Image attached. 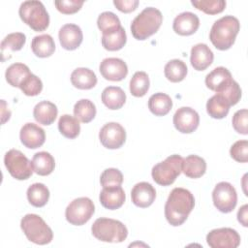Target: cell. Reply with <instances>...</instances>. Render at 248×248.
Returning a JSON list of instances; mask_svg holds the SVG:
<instances>
[{"instance_id":"cell-1","label":"cell","mask_w":248,"mask_h":248,"mask_svg":"<svg viewBox=\"0 0 248 248\" xmlns=\"http://www.w3.org/2000/svg\"><path fill=\"white\" fill-rule=\"evenodd\" d=\"M194 206L195 198L189 190L173 188L165 204V217L171 226H180L186 221Z\"/></svg>"},{"instance_id":"cell-2","label":"cell","mask_w":248,"mask_h":248,"mask_svg":"<svg viewBox=\"0 0 248 248\" xmlns=\"http://www.w3.org/2000/svg\"><path fill=\"white\" fill-rule=\"evenodd\" d=\"M239 29L240 23L235 16H225L213 23L209 39L217 49L226 50L234 44Z\"/></svg>"},{"instance_id":"cell-3","label":"cell","mask_w":248,"mask_h":248,"mask_svg":"<svg viewBox=\"0 0 248 248\" xmlns=\"http://www.w3.org/2000/svg\"><path fill=\"white\" fill-rule=\"evenodd\" d=\"M163 22L162 13L153 7L142 10L132 21L131 32L137 40H146L155 34Z\"/></svg>"},{"instance_id":"cell-4","label":"cell","mask_w":248,"mask_h":248,"mask_svg":"<svg viewBox=\"0 0 248 248\" xmlns=\"http://www.w3.org/2000/svg\"><path fill=\"white\" fill-rule=\"evenodd\" d=\"M91 232L98 240L110 243L122 242L128 235V230L122 222L104 217L95 220Z\"/></svg>"},{"instance_id":"cell-5","label":"cell","mask_w":248,"mask_h":248,"mask_svg":"<svg viewBox=\"0 0 248 248\" xmlns=\"http://www.w3.org/2000/svg\"><path fill=\"white\" fill-rule=\"evenodd\" d=\"M18 15L21 20L34 31H44L49 25V16L41 1H24L19 7Z\"/></svg>"},{"instance_id":"cell-6","label":"cell","mask_w":248,"mask_h":248,"mask_svg":"<svg viewBox=\"0 0 248 248\" xmlns=\"http://www.w3.org/2000/svg\"><path fill=\"white\" fill-rule=\"evenodd\" d=\"M20 228L27 239L35 244H48L53 238L52 230L37 214H26L20 221Z\"/></svg>"},{"instance_id":"cell-7","label":"cell","mask_w":248,"mask_h":248,"mask_svg":"<svg viewBox=\"0 0 248 248\" xmlns=\"http://www.w3.org/2000/svg\"><path fill=\"white\" fill-rule=\"evenodd\" d=\"M183 158L178 154L167 157L163 162L158 163L152 168L151 175L153 180L161 186L172 184L182 171Z\"/></svg>"},{"instance_id":"cell-8","label":"cell","mask_w":248,"mask_h":248,"mask_svg":"<svg viewBox=\"0 0 248 248\" xmlns=\"http://www.w3.org/2000/svg\"><path fill=\"white\" fill-rule=\"evenodd\" d=\"M4 164L9 173L17 180L28 179L33 171V164L17 149H10L4 156Z\"/></svg>"},{"instance_id":"cell-9","label":"cell","mask_w":248,"mask_h":248,"mask_svg":"<svg viewBox=\"0 0 248 248\" xmlns=\"http://www.w3.org/2000/svg\"><path fill=\"white\" fill-rule=\"evenodd\" d=\"M95 212L93 202L86 197L72 201L65 210L66 220L75 226H81L87 223Z\"/></svg>"},{"instance_id":"cell-10","label":"cell","mask_w":248,"mask_h":248,"mask_svg":"<svg viewBox=\"0 0 248 248\" xmlns=\"http://www.w3.org/2000/svg\"><path fill=\"white\" fill-rule=\"evenodd\" d=\"M212 200L214 206L223 213L232 212L237 203V194L229 182H219L213 189Z\"/></svg>"},{"instance_id":"cell-11","label":"cell","mask_w":248,"mask_h":248,"mask_svg":"<svg viewBox=\"0 0 248 248\" xmlns=\"http://www.w3.org/2000/svg\"><path fill=\"white\" fill-rule=\"evenodd\" d=\"M206 242L212 248H236L240 244V235L232 228H220L210 231Z\"/></svg>"},{"instance_id":"cell-12","label":"cell","mask_w":248,"mask_h":248,"mask_svg":"<svg viewBox=\"0 0 248 248\" xmlns=\"http://www.w3.org/2000/svg\"><path fill=\"white\" fill-rule=\"evenodd\" d=\"M99 140L106 148H120L126 140L125 129L117 122H108L101 128Z\"/></svg>"},{"instance_id":"cell-13","label":"cell","mask_w":248,"mask_h":248,"mask_svg":"<svg viewBox=\"0 0 248 248\" xmlns=\"http://www.w3.org/2000/svg\"><path fill=\"white\" fill-rule=\"evenodd\" d=\"M199 124V113L190 107L179 108L173 115V125L182 134L193 133L197 130Z\"/></svg>"},{"instance_id":"cell-14","label":"cell","mask_w":248,"mask_h":248,"mask_svg":"<svg viewBox=\"0 0 248 248\" xmlns=\"http://www.w3.org/2000/svg\"><path fill=\"white\" fill-rule=\"evenodd\" d=\"M99 71L104 78L111 81H120L126 78L128 67L122 59L108 57L101 62Z\"/></svg>"},{"instance_id":"cell-15","label":"cell","mask_w":248,"mask_h":248,"mask_svg":"<svg viewBox=\"0 0 248 248\" xmlns=\"http://www.w3.org/2000/svg\"><path fill=\"white\" fill-rule=\"evenodd\" d=\"M21 143L30 149L41 147L46 140V133L43 128L34 123L24 124L19 133Z\"/></svg>"},{"instance_id":"cell-16","label":"cell","mask_w":248,"mask_h":248,"mask_svg":"<svg viewBox=\"0 0 248 248\" xmlns=\"http://www.w3.org/2000/svg\"><path fill=\"white\" fill-rule=\"evenodd\" d=\"M58 38L63 48L67 50H74L82 43L83 35L79 26L74 23H67L60 28Z\"/></svg>"},{"instance_id":"cell-17","label":"cell","mask_w":248,"mask_h":248,"mask_svg":"<svg viewBox=\"0 0 248 248\" xmlns=\"http://www.w3.org/2000/svg\"><path fill=\"white\" fill-rule=\"evenodd\" d=\"M155 188L148 182H139L131 191V199L133 203L141 208L150 206L155 201Z\"/></svg>"},{"instance_id":"cell-18","label":"cell","mask_w":248,"mask_h":248,"mask_svg":"<svg viewBox=\"0 0 248 248\" xmlns=\"http://www.w3.org/2000/svg\"><path fill=\"white\" fill-rule=\"evenodd\" d=\"M200 26L198 16L191 12H183L175 16L172 23L173 31L181 36L194 34Z\"/></svg>"},{"instance_id":"cell-19","label":"cell","mask_w":248,"mask_h":248,"mask_svg":"<svg viewBox=\"0 0 248 248\" xmlns=\"http://www.w3.org/2000/svg\"><path fill=\"white\" fill-rule=\"evenodd\" d=\"M214 55L209 46L205 44H197L191 49L190 62L197 71H203L211 65Z\"/></svg>"},{"instance_id":"cell-20","label":"cell","mask_w":248,"mask_h":248,"mask_svg":"<svg viewBox=\"0 0 248 248\" xmlns=\"http://www.w3.org/2000/svg\"><path fill=\"white\" fill-rule=\"evenodd\" d=\"M125 192L121 186L104 187L99 196L101 204L105 208L110 210L121 207L125 202Z\"/></svg>"},{"instance_id":"cell-21","label":"cell","mask_w":248,"mask_h":248,"mask_svg":"<svg viewBox=\"0 0 248 248\" xmlns=\"http://www.w3.org/2000/svg\"><path fill=\"white\" fill-rule=\"evenodd\" d=\"M232 80L231 72L225 67H217L213 69L205 77V85L212 91L219 93L226 85Z\"/></svg>"},{"instance_id":"cell-22","label":"cell","mask_w":248,"mask_h":248,"mask_svg":"<svg viewBox=\"0 0 248 248\" xmlns=\"http://www.w3.org/2000/svg\"><path fill=\"white\" fill-rule=\"evenodd\" d=\"M57 113V107L49 101L39 102L33 109V116L35 120L46 126L50 125L55 121Z\"/></svg>"},{"instance_id":"cell-23","label":"cell","mask_w":248,"mask_h":248,"mask_svg":"<svg viewBox=\"0 0 248 248\" xmlns=\"http://www.w3.org/2000/svg\"><path fill=\"white\" fill-rule=\"evenodd\" d=\"M72 84L82 90L93 88L97 84V77L95 73L88 68H77L71 74Z\"/></svg>"},{"instance_id":"cell-24","label":"cell","mask_w":248,"mask_h":248,"mask_svg":"<svg viewBox=\"0 0 248 248\" xmlns=\"http://www.w3.org/2000/svg\"><path fill=\"white\" fill-rule=\"evenodd\" d=\"M33 53L41 58H46L53 54L55 50V43L53 38L48 34L35 36L31 42Z\"/></svg>"},{"instance_id":"cell-25","label":"cell","mask_w":248,"mask_h":248,"mask_svg":"<svg viewBox=\"0 0 248 248\" xmlns=\"http://www.w3.org/2000/svg\"><path fill=\"white\" fill-rule=\"evenodd\" d=\"M102 102L109 109H119L126 102V94L118 86H108L102 92Z\"/></svg>"},{"instance_id":"cell-26","label":"cell","mask_w":248,"mask_h":248,"mask_svg":"<svg viewBox=\"0 0 248 248\" xmlns=\"http://www.w3.org/2000/svg\"><path fill=\"white\" fill-rule=\"evenodd\" d=\"M206 163L198 155H189L183 159L182 171L190 178H199L205 173Z\"/></svg>"},{"instance_id":"cell-27","label":"cell","mask_w":248,"mask_h":248,"mask_svg":"<svg viewBox=\"0 0 248 248\" xmlns=\"http://www.w3.org/2000/svg\"><path fill=\"white\" fill-rule=\"evenodd\" d=\"M172 108V100L168 94L155 93L148 100V108L156 116H164Z\"/></svg>"},{"instance_id":"cell-28","label":"cell","mask_w":248,"mask_h":248,"mask_svg":"<svg viewBox=\"0 0 248 248\" xmlns=\"http://www.w3.org/2000/svg\"><path fill=\"white\" fill-rule=\"evenodd\" d=\"M32 164L34 171L42 176L50 174L55 168V161L53 156L46 151H41L36 153L33 156Z\"/></svg>"},{"instance_id":"cell-29","label":"cell","mask_w":248,"mask_h":248,"mask_svg":"<svg viewBox=\"0 0 248 248\" xmlns=\"http://www.w3.org/2000/svg\"><path fill=\"white\" fill-rule=\"evenodd\" d=\"M231 105L221 95L215 94L206 103V111L212 118L222 119L229 113Z\"/></svg>"},{"instance_id":"cell-30","label":"cell","mask_w":248,"mask_h":248,"mask_svg":"<svg viewBox=\"0 0 248 248\" xmlns=\"http://www.w3.org/2000/svg\"><path fill=\"white\" fill-rule=\"evenodd\" d=\"M126 42V32L122 26L113 32L102 35V45L105 49L109 51H116L121 49L125 46Z\"/></svg>"},{"instance_id":"cell-31","label":"cell","mask_w":248,"mask_h":248,"mask_svg":"<svg viewBox=\"0 0 248 248\" xmlns=\"http://www.w3.org/2000/svg\"><path fill=\"white\" fill-rule=\"evenodd\" d=\"M31 74L28 66L23 63H14L9 66L5 73L7 82L14 86L19 87L22 81Z\"/></svg>"},{"instance_id":"cell-32","label":"cell","mask_w":248,"mask_h":248,"mask_svg":"<svg viewBox=\"0 0 248 248\" xmlns=\"http://www.w3.org/2000/svg\"><path fill=\"white\" fill-rule=\"evenodd\" d=\"M28 202L35 207H43L49 199V190L43 183H34L27 189Z\"/></svg>"},{"instance_id":"cell-33","label":"cell","mask_w":248,"mask_h":248,"mask_svg":"<svg viewBox=\"0 0 248 248\" xmlns=\"http://www.w3.org/2000/svg\"><path fill=\"white\" fill-rule=\"evenodd\" d=\"M188 69L186 64L179 59H172L169 61L164 69L165 77L171 82H179L183 80L187 75Z\"/></svg>"},{"instance_id":"cell-34","label":"cell","mask_w":248,"mask_h":248,"mask_svg":"<svg viewBox=\"0 0 248 248\" xmlns=\"http://www.w3.org/2000/svg\"><path fill=\"white\" fill-rule=\"evenodd\" d=\"M74 115L78 121L89 123L96 116V107L90 100L81 99L74 106Z\"/></svg>"},{"instance_id":"cell-35","label":"cell","mask_w":248,"mask_h":248,"mask_svg":"<svg viewBox=\"0 0 248 248\" xmlns=\"http://www.w3.org/2000/svg\"><path fill=\"white\" fill-rule=\"evenodd\" d=\"M58 130L65 138L75 139L79 135L80 125L75 116L63 114L58 121Z\"/></svg>"},{"instance_id":"cell-36","label":"cell","mask_w":248,"mask_h":248,"mask_svg":"<svg viewBox=\"0 0 248 248\" xmlns=\"http://www.w3.org/2000/svg\"><path fill=\"white\" fill-rule=\"evenodd\" d=\"M25 42H26V37L21 32H15V33L8 34L1 42L2 60H4L5 55L8 54V51L20 50L25 45Z\"/></svg>"},{"instance_id":"cell-37","label":"cell","mask_w":248,"mask_h":248,"mask_svg":"<svg viewBox=\"0 0 248 248\" xmlns=\"http://www.w3.org/2000/svg\"><path fill=\"white\" fill-rule=\"evenodd\" d=\"M149 78L145 72H136L130 80V92L135 97L144 96L149 89Z\"/></svg>"},{"instance_id":"cell-38","label":"cell","mask_w":248,"mask_h":248,"mask_svg":"<svg viewBox=\"0 0 248 248\" xmlns=\"http://www.w3.org/2000/svg\"><path fill=\"white\" fill-rule=\"evenodd\" d=\"M97 25L103 34L113 32L121 27V23L118 16L111 12L102 13L98 16Z\"/></svg>"},{"instance_id":"cell-39","label":"cell","mask_w":248,"mask_h":248,"mask_svg":"<svg viewBox=\"0 0 248 248\" xmlns=\"http://www.w3.org/2000/svg\"><path fill=\"white\" fill-rule=\"evenodd\" d=\"M191 3L195 8L207 15L220 14L226 8V1L224 0H192Z\"/></svg>"},{"instance_id":"cell-40","label":"cell","mask_w":248,"mask_h":248,"mask_svg":"<svg viewBox=\"0 0 248 248\" xmlns=\"http://www.w3.org/2000/svg\"><path fill=\"white\" fill-rule=\"evenodd\" d=\"M19 88L26 96H37L42 92L43 82L37 76L31 73L22 81Z\"/></svg>"},{"instance_id":"cell-41","label":"cell","mask_w":248,"mask_h":248,"mask_svg":"<svg viewBox=\"0 0 248 248\" xmlns=\"http://www.w3.org/2000/svg\"><path fill=\"white\" fill-rule=\"evenodd\" d=\"M100 182L103 188L121 186L123 182V174L117 169H114V168L106 169L100 176Z\"/></svg>"},{"instance_id":"cell-42","label":"cell","mask_w":248,"mask_h":248,"mask_svg":"<svg viewBox=\"0 0 248 248\" xmlns=\"http://www.w3.org/2000/svg\"><path fill=\"white\" fill-rule=\"evenodd\" d=\"M241 93L242 92L239 84L234 79H232L219 93H216V94L223 96L231 106H234L239 102L241 98Z\"/></svg>"},{"instance_id":"cell-43","label":"cell","mask_w":248,"mask_h":248,"mask_svg":"<svg viewBox=\"0 0 248 248\" xmlns=\"http://www.w3.org/2000/svg\"><path fill=\"white\" fill-rule=\"evenodd\" d=\"M230 154L236 162L246 163L248 161V141L246 140L235 141L230 149Z\"/></svg>"},{"instance_id":"cell-44","label":"cell","mask_w":248,"mask_h":248,"mask_svg":"<svg viewBox=\"0 0 248 248\" xmlns=\"http://www.w3.org/2000/svg\"><path fill=\"white\" fill-rule=\"evenodd\" d=\"M247 123H248V111L246 108L239 109L233 114L232 127L237 133L241 135H247L248 134Z\"/></svg>"},{"instance_id":"cell-45","label":"cell","mask_w":248,"mask_h":248,"mask_svg":"<svg viewBox=\"0 0 248 248\" xmlns=\"http://www.w3.org/2000/svg\"><path fill=\"white\" fill-rule=\"evenodd\" d=\"M83 3V0H60L55 1L54 5L60 13L65 15H71L79 11Z\"/></svg>"},{"instance_id":"cell-46","label":"cell","mask_w":248,"mask_h":248,"mask_svg":"<svg viewBox=\"0 0 248 248\" xmlns=\"http://www.w3.org/2000/svg\"><path fill=\"white\" fill-rule=\"evenodd\" d=\"M114 6L122 13H131L135 11L139 5L138 0H114Z\"/></svg>"},{"instance_id":"cell-47","label":"cell","mask_w":248,"mask_h":248,"mask_svg":"<svg viewBox=\"0 0 248 248\" xmlns=\"http://www.w3.org/2000/svg\"><path fill=\"white\" fill-rule=\"evenodd\" d=\"M247 211H248V205L247 204H244L242 205L238 212H237V220L239 223H241L242 226L244 227H247L248 226V222H247V219H248V214H247Z\"/></svg>"}]
</instances>
